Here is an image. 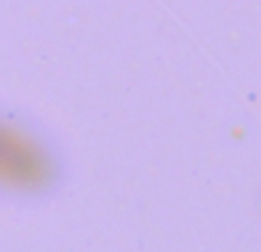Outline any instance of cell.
<instances>
[{"label": "cell", "mask_w": 261, "mask_h": 252, "mask_svg": "<svg viewBox=\"0 0 261 252\" xmlns=\"http://www.w3.org/2000/svg\"><path fill=\"white\" fill-rule=\"evenodd\" d=\"M49 178V160L33 137L0 118V190H35Z\"/></svg>", "instance_id": "cell-1"}]
</instances>
